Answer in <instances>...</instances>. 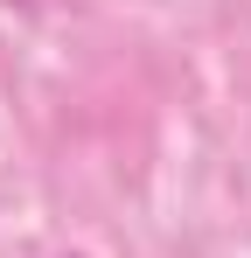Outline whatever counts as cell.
<instances>
[{"mask_svg": "<svg viewBox=\"0 0 251 258\" xmlns=\"http://www.w3.org/2000/svg\"><path fill=\"white\" fill-rule=\"evenodd\" d=\"M0 7H35V0H0Z\"/></svg>", "mask_w": 251, "mask_h": 258, "instance_id": "1", "label": "cell"}]
</instances>
